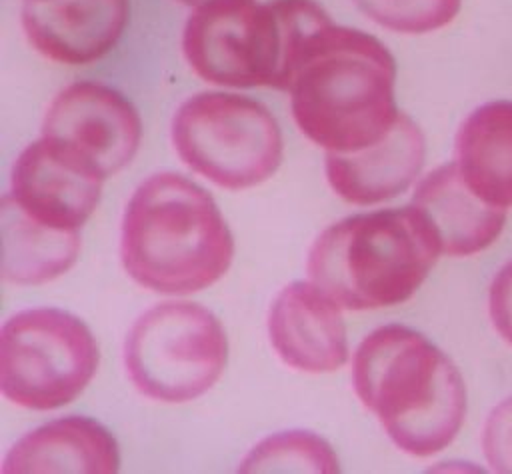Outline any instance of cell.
Segmentation results:
<instances>
[{
  "label": "cell",
  "mask_w": 512,
  "mask_h": 474,
  "mask_svg": "<svg viewBox=\"0 0 512 474\" xmlns=\"http://www.w3.org/2000/svg\"><path fill=\"white\" fill-rule=\"evenodd\" d=\"M396 62L368 32L326 24L310 36L290 82L292 116L326 152H356L396 124Z\"/></svg>",
  "instance_id": "6da1fadb"
},
{
  "label": "cell",
  "mask_w": 512,
  "mask_h": 474,
  "mask_svg": "<svg viewBox=\"0 0 512 474\" xmlns=\"http://www.w3.org/2000/svg\"><path fill=\"white\" fill-rule=\"evenodd\" d=\"M352 386L392 442L412 456H432L458 434L466 388L454 362L420 332L388 324L354 352Z\"/></svg>",
  "instance_id": "7a4b0ae2"
},
{
  "label": "cell",
  "mask_w": 512,
  "mask_h": 474,
  "mask_svg": "<svg viewBox=\"0 0 512 474\" xmlns=\"http://www.w3.org/2000/svg\"><path fill=\"white\" fill-rule=\"evenodd\" d=\"M120 256L140 286L190 294L212 286L230 268L234 240L214 198L174 172L146 178L122 216Z\"/></svg>",
  "instance_id": "3957f363"
},
{
  "label": "cell",
  "mask_w": 512,
  "mask_h": 474,
  "mask_svg": "<svg viewBox=\"0 0 512 474\" xmlns=\"http://www.w3.org/2000/svg\"><path fill=\"white\" fill-rule=\"evenodd\" d=\"M440 252L426 216L414 206L348 216L328 226L308 252L310 282L346 310L408 300Z\"/></svg>",
  "instance_id": "277c9868"
},
{
  "label": "cell",
  "mask_w": 512,
  "mask_h": 474,
  "mask_svg": "<svg viewBox=\"0 0 512 474\" xmlns=\"http://www.w3.org/2000/svg\"><path fill=\"white\" fill-rule=\"evenodd\" d=\"M330 22L312 0H208L188 16L182 50L206 82L288 90L306 42Z\"/></svg>",
  "instance_id": "5b68a950"
},
{
  "label": "cell",
  "mask_w": 512,
  "mask_h": 474,
  "mask_svg": "<svg viewBox=\"0 0 512 474\" xmlns=\"http://www.w3.org/2000/svg\"><path fill=\"white\" fill-rule=\"evenodd\" d=\"M180 160L210 182L242 190L268 180L282 162V132L270 110L246 96L200 92L172 118Z\"/></svg>",
  "instance_id": "8992f818"
},
{
  "label": "cell",
  "mask_w": 512,
  "mask_h": 474,
  "mask_svg": "<svg viewBox=\"0 0 512 474\" xmlns=\"http://www.w3.org/2000/svg\"><path fill=\"white\" fill-rule=\"evenodd\" d=\"M228 340L220 320L196 302H160L146 310L124 342L132 384L158 402H188L224 372Z\"/></svg>",
  "instance_id": "52a82bcc"
},
{
  "label": "cell",
  "mask_w": 512,
  "mask_h": 474,
  "mask_svg": "<svg viewBox=\"0 0 512 474\" xmlns=\"http://www.w3.org/2000/svg\"><path fill=\"white\" fill-rule=\"evenodd\" d=\"M98 368L90 328L70 312L32 308L10 316L0 332V390L28 410L70 404Z\"/></svg>",
  "instance_id": "ba28073f"
},
{
  "label": "cell",
  "mask_w": 512,
  "mask_h": 474,
  "mask_svg": "<svg viewBox=\"0 0 512 474\" xmlns=\"http://www.w3.org/2000/svg\"><path fill=\"white\" fill-rule=\"evenodd\" d=\"M42 136L108 178L134 158L142 122L118 90L98 82H74L50 102Z\"/></svg>",
  "instance_id": "9c48e42d"
},
{
  "label": "cell",
  "mask_w": 512,
  "mask_h": 474,
  "mask_svg": "<svg viewBox=\"0 0 512 474\" xmlns=\"http://www.w3.org/2000/svg\"><path fill=\"white\" fill-rule=\"evenodd\" d=\"M102 182L90 166L42 136L18 154L8 194L36 222L78 230L96 210Z\"/></svg>",
  "instance_id": "30bf717a"
},
{
  "label": "cell",
  "mask_w": 512,
  "mask_h": 474,
  "mask_svg": "<svg viewBox=\"0 0 512 474\" xmlns=\"http://www.w3.org/2000/svg\"><path fill=\"white\" fill-rule=\"evenodd\" d=\"M268 336L278 358L300 372L326 374L348 360L340 306L312 282H292L280 290L268 312Z\"/></svg>",
  "instance_id": "8fae6325"
},
{
  "label": "cell",
  "mask_w": 512,
  "mask_h": 474,
  "mask_svg": "<svg viewBox=\"0 0 512 474\" xmlns=\"http://www.w3.org/2000/svg\"><path fill=\"white\" fill-rule=\"evenodd\" d=\"M128 0H28L22 28L48 60L80 66L114 48L128 22Z\"/></svg>",
  "instance_id": "7c38bea8"
},
{
  "label": "cell",
  "mask_w": 512,
  "mask_h": 474,
  "mask_svg": "<svg viewBox=\"0 0 512 474\" xmlns=\"http://www.w3.org/2000/svg\"><path fill=\"white\" fill-rule=\"evenodd\" d=\"M426 156L424 134L400 112L392 130L376 144L356 152H328L326 178L346 202L370 206L402 194L420 174Z\"/></svg>",
  "instance_id": "4fadbf2b"
},
{
  "label": "cell",
  "mask_w": 512,
  "mask_h": 474,
  "mask_svg": "<svg viewBox=\"0 0 512 474\" xmlns=\"http://www.w3.org/2000/svg\"><path fill=\"white\" fill-rule=\"evenodd\" d=\"M412 204L426 216L440 252L448 256H470L488 248L506 222V208L478 198L462 180L456 162L426 174L416 186Z\"/></svg>",
  "instance_id": "5bb4252c"
},
{
  "label": "cell",
  "mask_w": 512,
  "mask_h": 474,
  "mask_svg": "<svg viewBox=\"0 0 512 474\" xmlns=\"http://www.w3.org/2000/svg\"><path fill=\"white\" fill-rule=\"evenodd\" d=\"M120 468L114 436L96 420L66 416L22 436L6 454L2 472H90Z\"/></svg>",
  "instance_id": "9a60e30c"
},
{
  "label": "cell",
  "mask_w": 512,
  "mask_h": 474,
  "mask_svg": "<svg viewBox=\"0 0 512 474\" xmlns=\"http://www.w3.org/2000/svg\"><path fill=\"white\" fill-rule=\"evenodd\" d=\"M456 166L466 186L484 202L512 206V102L476 108L456 134Z\"/></svg>",
  "instance_id": "2e32d148"
},
{
  "label": "cell",
  "mask_w": 512,
  "mask_h": 474,
  "mask_svg": "<svg viewBox=\"0 0 512 474\" xmlns=\"http://www.w3.org/2000/svg\"><path fill=\"white\" fill-rule=\"evenodd\" d=\"M2 276L14 284H42L64 274L78 258V230H58L30 218L10 194L0 204Z\"/></svg>",
  "instance_id": "e0dca14e"
},
{
  "label": "cell",
  "mask_w": 512,
  "mask_h": 474,
  "mask_svg": "<svg viewBox=\"0 0 512 474\" xmlns=\"http://www.w3.org/2000/svg\"><path fill=\"white\" fill-rule=\"evenodd\" d=\"M240 472H338L336 452L312 432H280L258 442L238 466Z\"/></svg>",
  "instance_id": "ac0fdd59"
},
{
  "label": "cell",
  "mask_w": 512,
  "mask_h": 474,
  "mask_svg": "<svg viewBox=\"0 0 512 474\" xmlns=\"http://www.w3.org/2000/svg\"><path fill=\"white\" fill-rule=\"evenodd\" d=\"M354 4L388 30L426 34L450 24L462 0H354Z\"/></svg>",
  "instance_id": "d6986e66"
},
{
  "label": "cell",
  "mask_w": 512,
  "mask_h": 474,
  "mask_svg": "<svg viewBox=\"0 0 512 474\" xmlns=\"http://www.w3.org/2000/svg\"><path fill=\"white\" fill-rule=\"evenodd\" d=\"M482 448L492 470L512 474V398L490 412L484 424Z\"/></svg>",
  "instance_id": "ffe728a7"
},
{
  "label": "cell",
  "mask_w": 512,
  "mask_h": 474,
  "mask_svg": "<svg viewBox=\"0 0 512 474\" xmlns=\"http://www.w3.org/2000/svg\"><path fill=\"white\" fill-rule=\"evenodd\" d=\"M488 302L494 328L508 344H512V260L494 276Z\"/></svg>",
  "instance_id": "44dd1931"
},
{
  "label": "cell",
  "mask_w": 512,
  "mask_h": 474,
  "mask_svg": "<svg viewBox=\"0 0 512 474\" xmlns=\"http://www.w3.org/2000/svg\"><path fill=\"white\" fill-rule=\"evenodd\" d=\"M178 2H182V4H186V6H200V4H204V2H208V0H178Z\"/></svg>",
  "instance_id": "7402d4cb"
},
{
  "label": "cell",
  "mask_w": 512,
  "mask_h": 474,
  "mask_svg": "<svg viewBox=\"0 0 512 474\" xmlns=\"http://www.w3.org/2000/svg\"><path fill=\"white\" fill-rule=\"evenodd\" d=\"M26 2H28V0H26Z\"/></svg>",
  "instance_id": "603a6c76"
}]
</instances>
